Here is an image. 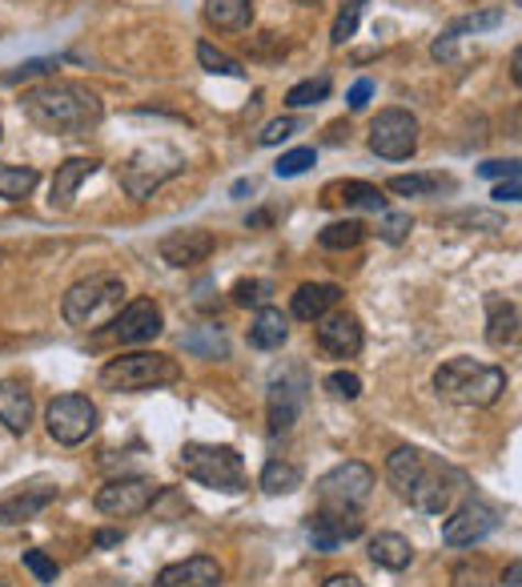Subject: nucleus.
<instances>
[{"label":"nucleus","instance_id":"nucleus-1","mask_svg":"<svg viewBox=\"0 0 522 587\" xmlns=\"http://www.w3.org/2000/svg\"><path fill=\"white\" fill-rule=\"evenodd\" d=\"M21 113L33 121L41 133H53V137H85L93 133L104 118L101 97L81 81H53L33 85L21 93Z\"/></svg>","mask_w":522,"mask_h":587},{"label":"nucleus","instance_id":"nucleus-2","mask_svg":"<svg viewBox=\"0 0 522 587\" xmlns=\"http://www.w3.org/2000/svg\"><path fill=\"white\" fill-rule=\"evenodd\" d=\"M434 390L458 407H495L507 395V370L478 358H451L434 370Z\"/></svg>","mask_w":522,"mask_h":587},{"label":"nucleus","instance_id":"nucleus-3","mask_svg":"<svg viewBox=\"0 0 522 587\" xmlns=\"http://www.w3.org/2000/svg\"><path fill=\"white\" fill-rule=\"evenodd\" d=\"M121 302H125V283L116 274H89V278L69 286L60 314L77 330H97L121 314Z\"/></svg>","mask_w":522,"mask_h":587},{"label":"nucleus","instance_id":"nucleus-4","mask_svg":"<svg viewBox=\"0 0 522 587\" xmlns=\"http://www.w3.org/2000/svg\"><path fill=\"white\" fill-rule=\"evenodd\" d=\"M181 378V366L169 358V354L157 351H133L121 354L113 363L101 366V387L104 390H125V395H137V390H153V387H169Z\"/></svg>","mask_w":522,"mask_h":587},{"label":"nucleus","instance_id":"nucleus-5","mask_svg":"<svg viewBox=\"0 0 522 587\" xmlns=\"http://www.w3.org/2000/svg\"><path fill=\"white\" fill-rule=\"evenodd\" d=\"M181 470L189 479L209 487V491H245V463L233 446H218V443H186L181 446Z\"/></svg>","mask_w":522,"mask_h":587},{"label":"nucleus","instance_id":"nucleus-6","mask_svg":"<svg viewBox=\"0 0 522 587\" xmlns=\"http://www.w3.org/2000/svg\"><path fill=\"white\" fill-rule=\"evenodd\" d=\"M463 491H466L463 470L451 467V463H442V458H434V455H426L402 499H407L410 507H418L422 516H446V511L458 503V495Z\"/></svg>","mask_w":522,"mask_h":587},{"label":"nucleus","instance_id":"nucleus-7","mask_svg":"<svg viewBox=\"0 0 522 587\" xmlns=\"http://www.w3.org/2000/svg\"><path fill=\"white\" fill-rule=\"evenodd\" d=\"M186 169V153H177L174 145H141L125 165H121V186L129 198L145 201L153 189H162L169 177H177Z\"/></svg>","mask_w":522,"mask_h":587},{"label":"nucleus","instance_id":"nucleus-8","mask_svg":"<svg viewBox=\"0 0 522 587\" xmlns=\"http://www.w3.org/2000/svg\"><path fill=\"white\" fill-rule=\"evenodd\" d=\"M97 419L101 414H97V402L89 395H60V399L48 402L45 411L48 435L60 446H81L97 431Z\"/></svg>","mask_w":522,"mask_h":587},{"label":"nucleus","instance_id":"nucleus-9","mask_svg":"<svg viewBox=\"0 0 522 587\" xmlns=\"http://www.w3.org/2000/svg\"><path fill=\"white\" fill-rule=\"evenodd\" d=\"M370 487H374V470L366 463H358V458H349V463H337L334 470H325L322 479H318V499H322V507L358 511L370 499Z\"/></svg>","mask_w":522,"mask_h":587},{"label":"nucleus","instance_id":"nucleus-10","mask_svg":"<svg viewBox=\"0 0 522 587\" xmlns=\"http://www.w3.org/2000/svg\"><path fill=\"white\" fill-rule=\"evenodd\" d=\"M370 149L386 162H407L418 153V118L407 109H382L370 125Z\"/></svg>","mask_w":522,"mask_h":587},{"label":"nucleus","instance_id":"nucleus-11","mask_svg":"<svg viewBox=\"0 0 522 587\" xmlns=\"http://www.w3.org/2000/svg\"><path fill=\"white\" fill-rule=\"evenodd\" d=\"M306 395H310L306 366H290V370L274 375V383H269V431H274V435H286V431L298 423V414H302V407H306Z\"/></svg>","mask_w":522,"mask_h":587},{"label":"nucleus","instance_id":"nucleus-12","mask_svg":"<svg viewBox=\"0 0 522 587\" xmlns=\"http://www.w3.org/2000/svg\"><path fill=\"white\" fill-rule=\"evenodd\" d=\"M499 528V511L487 499H466L463 507H454L446 528H442V543L446 547H475Z\"/></svg>","mask_w":522,"mask_h":587},{"label":"nucleus","instance_id":"nucleus-13","mask_svg":"<svg viewBox=\"0 0 522 587\" xmlns=\"http://www.w3.org/2000/svg\"><path fill=\"white\" fill-rule=\"evenodd\" d=\"M153 499H157V483L149 479H109L97 491V511L109 519H133L141 511H149Z\"/></svg>","mask_w":522,"mask_h":587},{"label":"nucleus","instance_id":"nucleus-14","mask_svg":"<svg viewBox=\"0 0 522 587\" xmlns=\"http://www.w3.org/2000/svg\"><path fill=\"white\" fill-rule=\"evenodd\" d=\"M218 250V237L209 234V230H174V234H165L157 242V254L162 262H169L174 270H193L201 262H209V254Z\"/></svg>","mask_w":522,"mask_h":587},{"label":"nucleus","instance_id":"nucleus-15","mask_svg":"<svg viewBox=\"0 0 522 587\" xmlns=\"http://www.w3.org/2000/svg\"><path fill=\"white\" fill-rule=\"evenodd\" d=\"M109 326H113L116 342H125V346H141V342H153L157 334H162L165 314L153 298H137V302H129L125 310L109 322Z\"/></svg>","mask_w":522,"mask_h":587},{"label":"nucleus","instance_id":"nucleus-16","mask_svg":"<svg viewBox=\"0 0 522 587\" xmlns=\"http://www.w3.org/2000/svg\"><path fill=\"white\" fill-rule=\"evenodd\" d=\"M362 523L358 511H342V507H322L318 516L310 519V543L318 552H337L342 543L358 540L362 535Z\"/></svg>","mask_w":522,"mask_h":587},{"label":"nucleus","instance_id":"nucleus-17","mask_svg":"<svg viewBox=\"0 0 522 587\" xmlns=\"http://www.w3.org/2000/svg\"><path fill=\"white\" fill-rule=\"evenodd\" d=\"M53 503H57V487H53V483H29V487H16V491L0 495V528H21V523L36 519Z\"/></svg>","mask_w":522,"mask_h":587},{"label":"nucleus","instance_id":"nucleus-18","mask_svg":"<svg viewBox=\"0 0 522 587\" xmlns=\"http://www.w3.org/2000/svg\"><path fill=\"white\" fill-rule=\"evenodd\" d=\"M221 579H225V567L213 555H189L181 564L162 567L153 587H218Z\"/></svg>","mask_w":522,"mask_h":587},{"label":"nucleus","instance_id":"nucleus-19","mask_svg":"<svg viewBox=\"0 0 522 587\" xmlns=\"http://www.w3.org/2000/svg\"><path fill=\"white\" fill-rule=\"evenodd\" d=\"M318 346L334 358H354L362 351V322L354 314L318 318Z\"/></svg>","mask_w":522,"mask_h":587},{"label":"nucleus","instance_id":"nucleus-20","mask_svg":"<svg viewBox=\"0 0 522 587\" xmlns=\"http://www.w3.org/2000/svg\"><path fill=\"white\" fill-rule=\"evenodd\" d=\"M101 169L97 157H69L65 165H57V177H53V210H73V201H77V189L89 181V177Z\"/></svg>","mask_w":522,"mask_h":587},{"label":"nucleus","instance_id":"nucleus-21","mask_svg":"<svg viewBox=\"0 0 522 587\" xmlns=\"http://www.w3.org/2000/svg\"><path fill=\"white\" fill-rule=\"evenodd\" d=\"M0 423L9 427L12 435H24L33 427V395L16 378H0Z\"/></svg>","mask_w":522,"mask_h":587},{"label":"nucleus","instance_id":"nucleus-22","mask_svg":"<svg viewBox=\"0 0 522 587\" xmlns=\"http://www.w3.org/2000/svg\"><path fill=\"white\" fill-rule=\"evenodd\" d=\"M342 302V286L334 283H306L293 290V318H302V322H318L325 318L334 306Z\"/></svg>","mask_w":522,"mask_h":587},{"label":"nucleus","instance_id":"nucleus-23","mask_svg":"<svg viewBox=\"0 0 522 587\" xmlns=\"http://www.w3.org/2000/svg\"><path fill=\"white\" fill-rule=\"evenodd\" d=\"M325 206H346V210L386 213L382 189L370 186V181H337V186H325Z\"/></svg>","mask_w":522,"mask_h":587},{"label":"nucleus","instance_id":"nucleus-24","mask_svg":"<svg viewBox=\"0 0 522 587\" xmlns=\"http://www.w3.org/2000/svg\"><path fill=\"white\" fill-rule=\"evenodd\" d=\"M290 339V318L281 314L278 306H262L257 318L249 322V346L257 351H278Z\"/></svg>","mask_w":522,"mask_h":587},{"label":"nucleus","instance_id":"nucleus-25","mask_svg":"<svg viewBox=\"0 0 522 587\" xmlns=\"http://www.w3.org/2000/svg\"><path fill=\"white\" fill-rule=\"evenodd\" d=\"M370 560L386 572H407L410 560H414V547H410L407 535H398V531H382V535H374L370 540Z\"/></svg>","mask_w":522,"mask_h":587},{"label":"nucleus","instance_id":"nucleus-26","mask_svg":"<svg viewBox=\"0 0 522 587\" xmlns=\"http://www.w3.org/2000/svg\"><path fill=\"white\" fill-rule=\"evenodd\" d=\"M487 342L490 346H514L519 342V306L490 298L487 306Z\"/></svg>","mask_w":522,"mask_h":587},{"label":"nucleus","instance_id":"nucleus-27","mask_svg":"<svg viewBox=\"0 0 522 587\" xmlns=\"http://www.w3.org/2000/svg\"><path fill=\"white\" fill-rule=\"evenodd\" d=\"M206 21L221 33H242L254 21V0H206Z\"/></svg>","mask_w":522,"mask_h":587},{"label":"nucleus","instance_id":"nucleus-28","mask_svg":"<svg viewBox=\"0 0 522 587\" xmlns=\"http://www.w3.org/2000/svg\"><path fill=\"white\" fill-rule=\"evenodd\" d=\"M302 487V467H293L286 458H269L262 467V491L266 495H293Z\"/></svg>","mask_w":522,"mask_h":587},{"label":"nucleus","instance_id":"nucleus-29","mask_svg":"<svg viewBox=\"0 0 522 587\" xmlns=\"http://www.w3.org/2000/svg\"><path fill=\"white\" fill-rule=\"evenodd\" d=\"M41 174L33 165H0V198L4 201H24L36 189Z\"/></svg>","mask_w":522,"mask_h":587},{"label":"nucleus","instance_id":"nucleus-30","mask_svg":"<svg viewBox=\"0 0 522 587\" xmlns=\"http://www.w3.org/2000/svg\"><path fill=\"white\" fill-rule=\"evenodd\" d=\"M507 21V12L502 9H482V12H466V16H458V21H451L442 33L454 36V41H463L466 33H490V29H499V24Z\"/></svg>","mask_w":522,"mask_h":587},{"label":"nucleus","instance_id":"nucleus-31","mask_svg":"<svg viewBox=\"0 0 522 587\" xmlns=\"http://www.w3.org/2000/svg\"><path fill=\"white\" fill-rule=\"evenodd\" d=\"M386 186H390V193H402V198H426V193H438L442 186H451V177H442V174H410V177H390Z\"/></svg>","mask_w":522,"mask_h":587},{"label":"nucleus","instance_id":"nucleus-32","mask_svg":"<svg viewBox=\"0 0 522 587\" xmlns=\"http://www.w3.org/2000/svg\"><path fill=\"white\" fill-rule=\"evenodd\" d=\"M198 60H201V69L213 73V77H245L242 60L230 57V53H225V48H218L213 41H201V45H198Z\"/></svg>","mask_w":522,"mask_h":587},{"label":"nucleus","instance_id":"nucleus-33","mask_svg":"<svg viewBox=\"0 0 522 587\" xmlns=\"http://www.w3.org/2000/svg\"><path fill=\"white\" fill-rule=\"evenodd\" d=\"M366 237V225L354 222V218H346V222H330L318 234V242H322V250H354Z\"/></svg>","mask_w":522,"mask_h":587},{"label":"nucleus","instance_id":"nucleus-34","mask_svg":"<svg viewBox=\"0 0 522 587\" xmlns=\"http://www.w3.org/2000/svg\"><path fill=\"white\" fill-rule=\"evenodd\" d=\"M186 351L198 358H225L230 346H225V334L218 326H198L193 334H186Z\"/></svg>","mask_w":522,"mask_h":587},{"label":"nucleus","instance_id":"nucleus-35","mask_svg":"<svg viewBox=\"0 0 522 587\" xmlns=\"http://www.w3.org/2000/svg\"><path fill=\"white\" fill-rule=\"evenodd\" d=\"M330 97V77L325 73H318V77H306V81H298L286 93V106L290 109H310V106H318V101H325Z\"/></svg>","mask_w":522,"mask_h":587},{"label":"nucleus","instance_id":"nucleus-36","mask_svg":"<svg viewBox=\"0 0 522 587\" xmlns=\"http://www.w3.org/2000/svg\"><path fill=\"white\" fill-rule=\"evenodd\" d=\"M362 9H366V0H342V9H337V21H334V33H330V41H334V45H346L349 36L358 33Z\"/></svg>","mask_w":522,"mask_h":587},{"label":"nucleus","instance_id":"nucleus-37","mask_svg":"<svg viewBox=\"0 0 522 587\" xmlns=\"http://www.w3.org/2000/svg\"><path fill=\"white\" fill-rule=\"evenodd\" d=\"M60 60L57 57H36V60H24V65H16V69H9L0 81L4 85H21V81H33V77H48V73H57Z\"/></svg>","mask_w":522,"mask_h":587},{"label":"nucleus","instance_id":"nucleus-38","mask_svg":"<svg viewBox=\"0 0 522 587\" xmlns=\"http://www.w3.org/2000/svg\"><path fill=\"white\" fill-rule=\"evenodd\" d=\"M313 162H318V153H313V145H302V149L281 153L278 165H274V174H278V177H302Z\"/></svg>","mask_w":522,"mask_h":587},{"label":"nucleus","instance_id":"nucleus-39","mask_svg":"<svg viewBox=\"0 0 522 587\" xmlns=\"http://www.w3.org/2000/svg\"><path fill=\"white\" fill-rule=\"evenodd\" d=\"M21 564L29 567V572H33L36 576V584H57V576H60V567H57V560H48L45 552H41V547H29V552L21 555Z\"/></svg>","mask_w":522,"mask_h":587},{"label":"nucleus","instance_id":"nucleus-40","mask_svg":"<svg viewBox=\"0 0 522 587\" xmlns=\"http://www.w3.org/2000/svg\"><path fill=\"white\" fill-rule=\"evenodd\" d=\"M274 286L262 283V278H242V283L233 286V306H266Z\"/></svg>","mask_w":522,"mask_h":587},{"label":"nucleus","instance_id":"nucleus-41","mask_svg":"<svg viewBox=\"0 0 522 587\" xmlns=\"http://www.w3.org/2000/svg\"><path fill=\"white\" fill-rule=\"evenodd\" d=\"M302 130V118H290V113H286V118H274L266 125V130L257 133V145H281V142H290L293 133Z\"/></svg>","mask_w":522,"mask_h":587},{"label":"nucleus","instance_id":"nucleus-42","mask_svg":"<svg viewBox=\"0 0 522 587\" xmlns=\"http://www.w3.org/2000/svg\"><path fill=\"white\" fill-rule=\"evenodd\" d=\"M334 399H346V402H354L362 395V378L354 375V370H334V375H325V383H322Z\"/></svg>","mask_w":522,"mask_h":587},{"label":"nucleus","instance_id":"nucleus-43","mask_svg":"<svg viewBox=\"0 0 522 587\" xmlns=\"http://www.w3.org/2000/svg\"><path fill=\"white\" fill-rule=\"evenodd\" d=\"M410 230H414V218H410V213H386L382 225H378L382 242H390V246H398V242H402Z\"/></svg>","mask_w":522,"mask_h":587},{"label":"nucleus","instance_id":"nucleus-44","mask_svg":"<svg viewBox=\"0 0 522 587\" xmlns=\"http://www.w3.org/2000/svg\"><path fill=\"white\" fill-rule=\"evenodd\" d=\"M430 57L442 60V65H451V60L458 57V41H454V36H446V33H438V41L430 45Z\"/></svg>","mask_w":522,"mask_h":587},{"label":"nucleus","instance_id":"nucleus-45","mask_svg":"<svg viewBox=\"0 0 522 587\" xmlns=\"http://www.w3.org/2000/svg\"><path fill=\"white\" fill-rule=\"evenodd\" d=\"M370 97H374V81H366V77H362V81H354V89L346 93V101H349V109L358 113V109L370 106Z\"/></svg>","mask_w":522,"mask_h":587},{"label":"nucleus","instance_id":"nucleus-46","mask_svg":"<svg viewBox=\"0 0 522 587\" xmlns=\"http://www.w3.org/2000/svg\"><path fill=\"white\" fill-rule=\"evenodd\" d=\"M490 198H495V201H511V206H514V201L522 198V181H519V174H514V177H502L499 186H495V193H490Z\"/></svg>","mask_w":522,"mask_h":587},{"label":"nucleus","instance_id":"nucleus-47","mask_svg":"<svg viewBox=\"0 0 522 587\" xmlns=\"http://www.w3.org/2000/svg\"><path fill=\"white\" fill-rule=\"evenodd\" d=\"M478 174H482V177H499V181H502V177L519 174V162H482V165H478Z\"/></svg>","mask_w":522,"mask_h":587},{"label":"nucleus","instance_id":"nucleus-48","mask_svg":"<svg viewBox=\"0 0 522 587\" xmlns=\"http://www.w3.org/2000/svg\"><path fill=\"white\" fill-rule=\"evenodd\" d=\"M121 540H125V531L101 528V531L93 535V547H97V552H104V547H121Z\"/></svg>","mask_w":522,"mask_h":587},{"label":"nucleus","instance_id":"nucleus-49","mask_svg":"<svg viewBox=\"0 0 522 587\" xmlns=\"http://www.w3.org/2000/svg\"><path fill=\"white\" fill-rule=\"evenodd\" d=\"M322 587H366V584H362L358 576H330Z\"/></svg>","mask_w":522,"mask_h":587},{"label":"nucleus","instance_id":"nucleus-50","mask_svg":"<svg viewBox=\"0 0 522 587\" xmlns=\"http://www.w3.org/2000/svg\"><path fill=\"white\" fill-rule=\"evenodd\" d=\"M519 579H522V564H519V560H514V564L507 567V576H502V584H507V587H519Z\"/></svg>","mask_w":522,"mask_h":587},{"label":"nucleus","instance_id":"nucleus-51","mask_svg":"<svg viewBox=\"0 0 522 587\" xmlns=\"http://www.w3.org/2000/svg\"><path fill=\"white\" fill-rule=\"evenodd\" d=\"M230 193H233V198H245V193H254V181H245V177H242V181H233Z\"/></svg>","mask_w":522,"mask_h":587},{"label":"nucleus","instance_id":"nucleus-52","mask_svg":"<svg viewBox=\"0 0 522 587\" xmlns=\"http://www.w3.org/2000/svg\"><path fill=\"white\" fill-rule=\"evenodd\" d=\"M519 65H522V53H519V48H514V53H511V73H514V81H522V69H519Z\"/></svg>","mask_w":522,"mask_h":587},{"label":"nucleus","instance_id":"nucleus-53","mask_svg":"<svg viewBox=\"0 0 522 587\" xmlns=\"http://www.w3.org/2000/svg\"><path fill=\"white\" fill-rule=\"evenodd\" d=\"M293 4H322V0H293Z\"/></svg>","mask_w":522,"mask_h":587},{"label":"nucleus","instance_id":"nucleus-54","mask_svg":"<svg viewBox=\"0 0 522 587\" xmlns=\"http://www.w3.org/2000/svg\"><path fill=\"white\" fill-rule=\"evenodd\" d=\"M0 262H4V250H0Z\"/></svg>","mask_w":522,"mask_h":587},{"label":"nucleus","instance_id":"nucleus-55","mask_svg":"<svg viewBox=\"0 0 522 587\" xmlns=\"http://www.w3.org/2000/svg\"><path fill=\"white\" fill-rule=\"evenodd\" d=\"M0 587H9V584H4V579H0Z\"/></svg>","mask_w":522,"mask_h":587}]
</instances>
